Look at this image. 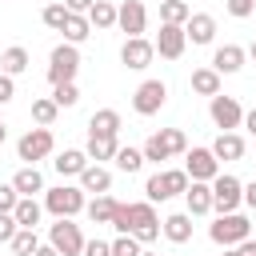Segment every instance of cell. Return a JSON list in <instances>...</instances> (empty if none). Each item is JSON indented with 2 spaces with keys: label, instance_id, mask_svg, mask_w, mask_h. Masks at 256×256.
I'll return each instance as SVG.
<instances>
[{
  "label": "cell",
  "instance_id": "obj_51",
  "mask_svg": "<svg viewBox=\"0 0 256 256\" xmlns=\"http://www.w3.org/2000/svg\"><path fill=\"white\" fill-rule=\"evenodd\" d=\"M248 56H252V60H256V40H252V44H248Z\"/></svg>",
  "mask_w": 256,
  "mask_h": 256
},
{
  "label": "cell",
  "instance_id": "obj_18",
  "mask_svg": "<svg viewBox=\"0 0 256 256\" xmlns=\"http://www.w3.org/2000/svg\"><path fill=\"white\" fill-rule=\"evenodd\" d=\"M212 156L216 160H244V136L240 132H220L212 140Z\"/></svg>",
  "mask_w": 256,
  "mask_h": 256
},
{
  "label": "cell",
  "instance_id": "obj_14",
  "mask_svg": "<svg viewBox=\"0 0 256 256\" xmlns=\"http://www.w3.org/2000/svg\"><path fill=\"white\" fill-rule=\"evenodd\" d=\"M152 56H156V48H152V40H148V36H128V40H124V48H120L124 68H148V64H152Z\"/></svg>",
  "mask_w": 256,
  "mask_h": 256
},
{
  "label": "cell",
  "instance_id": "obj_44",
  "mask_svg": "<svg viewBox=\"0 0 256 256\" xmlns=\"http://www.w3.org/2000/svg\"><path fill=\"white\" fill-rule=\"evenodd\" d=\"M12 96H16V80H12L8 72H0V104H8Z\"/></svg>",
  "mask_w": 256,
  "mask_h": 256
},
{
  "label": "cell",
  "instance_id": "obj_45",
  "mask_svg": "<svg viewBox=\"0 0 256 256\" xmlns=\"http://www.w3.org/2000/svg\"><path fill=\"white\" fill-rule=\"evenodd\" d=\"M112 228H116V232H128V204H116V212H112Z\"/></svg>",
  "mask_w": 256,
  "mask_h": 256
},
{
  "label": "cell",
  "instance_id": "obj_15",
  "mask_svg": "<svg viewBox=\"0 0 256 256\" xmlns=\"http://www.w3.org/2000/svg\"><path fill=\"white\" fill-rule=\"evenodd\" d=\"M184 204H188V216H204V212H212V184H208V180H188V188H184Z\"/></svg>",
  "mask_w": 256,
  "mask_h": 256
},
{
  "label": "cell",
  "instance_id": "obj_29",
  "mask_svg": "<svg viewBox=\"0 0 256 256\" xmlns=\"http://www.w3.org/2000/svg\"><path fill=\"white\" fill-rule=\"evenodd\" d=\"M192 92H200V96H216L220 92V72L208 64V68H196L192 72Z\"/></svg>",
  "mask_w": 256,
  "mask_h": 256
},
{
  "label": "cell",
  "instance_id": "obj_32",
  "mask_svg": "<svg viewBox=\"0 0 256 256\" xmlns=\"http://www.w3.org/2000/svg\"><path fill=\"white\" fill-rule=\"evenodd\" d=\"M192 16V8L184 0H160V24H184Z\"/></svg>",
  "mask_w": 256,
  "mask_h": 256
},
{
  "label": "cell",
  "instance_id": "obj_36",
  "mask_svg": "<svg viewBox=\"0 0 256 256\" xmlns=\"http://www.w3.org/2000/svg\"><path fill=\"white\" fill-rule=\"evenodd\" d=\"M140 152H144V160H152V164H160V160H172V152L164 148V140H160V132H152V136L144 140V148H140Z\"/></svg>",
  "mask_w": 256,
  "mask_h": 256
},
{
  "label": "cell",
  "instance_id": "obj_43",
  "mask_svg": "<svg viewBox=\"0 0 256 256\" xmlns=\"http://www.w3.org/2000/svg\"><path fill=\"white\" fill-rule=\"evenodd\" d=\"M16 200H20V192H16L12 184H0V212H12Z\"/></svg>",
  "mask_w": 256,
  "mask_h": 256
},
{
  "label": "cell",
  "instance_id": "obj_21",
  "mask_svg": "<svg viewBox=\"0 0 256 256\" xmlns=\"http://www.w3.org/2000/svg\"><path fill=\"white\" fill-rule=\"evenodd\" d=\"M12 188H16L20 196H36V192H44V176H40V168H36V164H24V168L12 176Z\"/></svg>",
  "mask_w": 256,
  "mask_h": 256
},
{
  "label": "cell",
  "instance_id": "obj_26",
  "mask_svg": "<svg viewBox=\"0 0 256 256\" xmlns=\"http://www.w3.org/2000/svg\"><path fill=\"white\" fill-rule=\"evenodd\" d=\"M116 196H108V192H100L92 204H84V212H88V220L92 224H112V212H116Z\"/></svg>",
  "mask_w": 256,
  "mask_h": 256
},
{
  "label": "cell",
  "instance_id": "obj_17",
  "mask_svg": "<svg viewBox=\"0 0 256 256\" xmlns=\"http://www.w3.org/2000/svg\"><path fill=\"white\" fill-rule=\"evenodd\" d=\"M184 36H188L192 44H212V36H216V20H212L208 12H192V16L184 20Z\"/></svg>",
  "mask_w": 256,
  "mask_h": 256
},
{
  "label": "cell",
  "instance_id": "obj_2",
  "mask_svg": "<svg viewBox=\"0 0 256 256\" xmlns=\"http://www.w3.org/2000/svg\"><path fill=\"white\" fill-rule=\"evenodd\" d=\"M208 236H212V244L232 248V244H240V240L252 236V224H248V216H240V212H220L216 224L208 228Z\"/></svg>",
  "mask_w": 256,
  "mask_h": 256
},
{
  "label": "cell",
  "instance_id": "obj_34",
  "mask_svg": "<svg viewBox=\"0 0 256 256\" xmlns=\"http://www.w3.org/2000/svg\"><path fill=\"white\" fill-rule=\"evenodd\" d=\"M8 244H12V252H16V256H32V252L40 248V240H36V228H16V236H12Z\"/></svg>",
  "mask_w": 256,
  "mask_h": 256
},
{
  "label": "cell",
  "instance_id": "obj_38",
  "mask_svg": "<svg viewBox=\"0 0 256 256\" xmlns=\"http://www.w3.org/2000/svg\"><path fill=\"white\" fill-rule=\"evenodd\" d=\"M112 256H140V240H136L132 232H120V236L112 240Z\"/></svg>",
  "mask_w": 256,
  "mask_h": 256
},
{
  "label": "cell",
  "instance_id": "obj_11",
  "mask_svg": "<svg viewBox=\"0 0 256 256\" xmlns=\"http://www.w3.org/2000/svg\"><path fill=\"white\" fill-rule=\"evenodd\" d=\"M152 48H156V52H160L164 60H180V56H184V48H188L184 24H160V32H156Z\"/></svg>",
  "mask_w": 256,
  "mask_h": 256
},
{
  "label": "cell",
  "instance_id": "obj_39",
  "mask_svg": "<svg viewBox=\"0 0 256 256\" xmlns=\"http://www.w3.org/2000/svg\"><path fill=\"white\" fill-rule=\"evenodd\" d=\"M52 100H56L60 108H72V104L80 100V88H76V80H68V84H56V92H52Z\"/></svg>",
  "mask_w": 256,
  "mask_h": 256
},
{
  "label": "cell",
  "instance_id": "obj_25",
  "mask_svg": "<svg viewBox=\"0 0 256 256\" xmlns=\"http://www.w3.org/2000/svg\"><path fill=\"white\" fill-rule=\"evenodd\" d=\"M28 64H32V56H28V48H20V44H12V48L0 52V72H8V76H20Z\"/></svg>",
  "mask_w": 256,
  "mask_h": 256
},
{
  "label": "cell",
  "instance_id": "obj_30",
  "mask_svg": "<svg viewBox=\"0 0 256 256\" xmlns=\"http://www.w3.org/2000/svg\"><path fill=\"white\" fill-rule=\"evenodd\" d=\"M88 132L116 136V132H120V112H116V108H100V112H92V120H88Z\"/></svg>",
  "mask_w": 256,
  "mask_h": 256
},
{
  "label": "cell",
  "instance_id": "obj_40",
  "mask_svg": "<svg viewBox=\"0 0 256 256\" xmlns=\"http://www.w3.org/2000/svg\"><path fill=\"white\" fill-rule=\"evenodd\" d=\"M224 8H228V16L244 20V16H252V12H256V0H224Z\"/></svg>",
  "mask_w": 256,
  "mask_h": 256
},
{
  "label": "cell",
  "instance_id": "obj_23",
  "mask_svg": "<svg viewBox=\"0 0 256 256\" xmlns=\"http://www.w3.org/2000/svg\"><path fill=\"white\" fill-rule=\"evenodd\" d=\"M12 216H16V224H20V228H36V224H40V216H44V204H36V196H20V200H16V208H12Z\"/></svg>",
  "mask_w": 256,
  "mask_h": 256
},
{
  "label": "cell",
  "instance_id": "obj_50",
  "mask_svg": "<svg viewBox=\"0 0 256 256\" xmlns=\"http://www.w3.org/2000/svg\"><path fill=\"white\" fill-rule=\"evenodd\" d=\"M32 256H60V252H56V248H52V244H40V248H36V252H32Z\"/></svg>",
  "mask_w": 256,
  "mask_h": 256
},
{
  "label": "cell",
  "instance_id": "obj_33",
  "mask_svg": "<svg viewBox=\"0 0 256 256\" xmlns=\"http://www.w3.org/2000/svg\"><path fill=\"white\" fill-rule=\"evenodd\" d=\"M112 160H116V168H120V172H128V176L144 168V152H140V148H116V156H112Z\"/></svg>",
  "mask_w": 256,
  "mask_h": 256
},
{
  "label": "cell",
  "instance_id": "obj_41",
  "mask_svg": "<svg viewBox=\"0 0 256 256\" xmlns=\"http://www.w3.org/2000/svg\"><path fill=\"white\" fill-rule=\"evenodd\" d=\"M16 228H20L16 216H12V212H0V244H8V240L16 236Z\"/></svg>",
  "mask_w": 256,
  "mask_h": 256
},
{
  "label": "cell",
  "instance_id": "obj_16",
  "mask_svg": "<svg viewBox=\"0 0 256 256\" xmlns=\"http://www.w3.org/2000/svg\"><path fill=\"white\" fill-rule=\"evenodd\" d=\"M244 56H248V52H244L240 44H220V48L212 52V68H216L220 76H232V72L244 68Z\"/></svg>",
  "mask_w": 256,
  "mask_h": 256
},
{
  "label": "cell",
  "instance_id": "obj_46",
  "mask_svg": "<svg viewBox=\"0 0 256 256\" xmlns=\"http://www.w3.org/2000/svg\"><path fill=\"white\" fill-rule=\"evenodd\" d=\"M232 256H256V240L248 236V240H240V244H232Z\"/></svg>",
  "mask_w": 256,
  "mask_h": 256
},
{
  "label": "cell",
  "instance_id": "obj_31",
  "mask_svg": "<svg viewBox=\"0 0 256 256\" xmlns=\"http://www.w3.org/2000/svg\"><path fill=\"white\" fill-rule=\"evenodd\" d=\"M56 112H60V104H56L52 96H40V100H32V120H36L40 128H52Z\"/></svg>",
  "mask_w": 256,
  "mask_h": 256
},
{
  "label": "cell",
  "instance_id": "obj_48",
  "mask_svg": "<svg viewBox=\"0 0 256 256\" xmlns=\"http://www.w3.org/2000/svg\"><path fill=\"white\" fill-rule=\"evenodd\" d=\"M244 204L256 212V180H252V184H244Z\"/></svg>",
  "mask_w": 256,
  "mask_h": 256
},
{
  "label": "cell",
  "instance_id": "obj_28",
  "mask_svg": "<svg viewBox=\"0 0 256 256\" xmlns=\"http://www.w3.org/2000/svg\"><path fill=\"white\" fill-rule=\"evenodd\" d=\"M84 16H88L92 28H112V24H116V4H112V0H92V8H88Z\"/></svg>",
  "mask_w": 256,
  "mask_h": 256
},
{
  "label": "cell",
  "instance_id": "obj_10",
  "mask_svg": "<svg viewBox=\"0 0 256 256\" xmlns=\"http://www.w3.org/2000/svg\"><path fill=\"white\" fill-rule=\"evenodd\" d=\"M208 112H212V124L220 128V132H236L240 124H244V108L236 104V96H212V104H208Z\"/></svg>",
  "mask_w": 256,
  "mask_h": 256
},
{
  "label": "cell",
  "instance_id": "obj_9",
  "mask_svg": "<svg viewBox=\"0 0 256 256\" xmlns=\"http://www.w3.org/2000/svg\"><path fill=\"white\" fill-rule=\"evenodd\" d=\"M168 100V84L164 80H144L136 92H132V112L136 116H156Z\"/></svg>",
  "mask_w": 256,
  "mask_h": 256
},
{
  "label": "cell",
  "instance_id": "obj_5",
  "mask_svg": "<svg viewBox=\"0 0 256 256\" xmlns=\"http://www.w3.org/2000/svg\"><path fill=\"white\" fill-rule=\"evenodd\" d=\"M48 244L60 256H80L84 252V232H80V224H72V216H56V224L48 228Z\"/></svg>",
  "mask_w": 256,
  "mask_h": 256
},
{
  "label": "cell",
  "instance_id": "obj_42",
  "mask_svg": "<svg viewBox=\"0 0 256 256\" xmlns=\"http://www.w3.org/2000/svg\"><path fill=\"white\" fill-rule=\"evenodd\" d=\"M80 256H112V244L108 240H84V252Z\"/></svg>",
  "mask_w": 256,
  "mask_h": 256
},
{
  "label": "cell",
  "instance_id": "obj_24",
  "mask_svg": "<svg viewBox=\"0 0 256 256\" xmlns=\"http://www.w3.org/2000/svg\"><path fill=\"white\" fill-rule=\"evenodd\" d=\"M164 236H168L172 244H188V240H192V216H188V212H172V216L164 220Z\"/></svg>",
  "mask_w": 256,
  "mask_h": 256
},
{
  "label": "cell",
  "instance_id": "obj_4",
  "mask_svg": "<svg viewBox=\"0 0 256 256\" xmlns=\"http://www.w3.org/2000/svg\"><path fill=\"white\" fill-rule=\"evenodd\" d=\"M208 184H212V208L216 212H236L244 204V184L232 172H216Z\"/></svg>",
  "mask_w": 256,
  "mask_h": 256
},
{
  "label": "cell",
  "instance_id": "obj_35",
  "mask_svg": "<svg viewBox=\"0 0 256 256\" xmlns=\"http://www.w3.org/2000/svg\"><path fill=\"white\" fill-rule=\"evenodd\" d=\"M160 140H164V148H168L172 156L188 152V136H184V128H160Z\"/></svg>",
  "mask_w": 256,
  "mask_h": 256
},
{
  "label": "cell",
  "instance_id": "obj_27",
  "mask_svg": "<svg viewBox=\"0 0 256 256\" xmlns=\"http://www.w3.org/2000/svg\"><path fill=\"white\" fill-rule=\"evenodd\" d=\"M60 32H64V40H68V44H80V40H88V36H92V24H88V16H84V12H68V20H64V28H60Z\"/></svg>",
  "mask_w": 256,
  "mask_h": 256
},
{
  "label": "cell",
  "instance_id": "obj_1",
  "mask_svg": "<svg viewBox=\"0 0 256 256\" xmlns=\"http://www.w3.org/2000/svg\"><path fill=\"white\" fill-rule=\"evenodd\" d=\"M188 188V172L184 168H168V172H152L148 184H144V200L148 204H164L172 196H184Z\"/></svg>",
  "mask_w": 256,
  "mask_h": 256
},
{
  "label": "cell",
  "instance_id": "obj_47",
  "mask_svg": "<svg viewBox=\"0 0 256 256\" xmlns=\"http://www.w3.org/2000/svg\"><path fill=\"white\" fill-rule=\"evenodd\" d=\"M64 8H68V12H88L92 0H64Z\"/></svg>",
  "mask_w": 256,
  "mask_h": 256
},
{
  "label": "cell",
  "instance_id": "obj_20",
  "mask_svg": "<svg viewBox=\"0 0 256 256\" xmlns=\"http://www.w3.org/2000/svg\"><path fill=\"white\" fill-rule=\"evenodd\" d=\"M116 148H120V140L116 136H104V132H88V144H84V152H88V160H112L116 156Z\"/></svg>",
  "mask_w": 256,
  "mask_h": 256
},
{
  "label": "cell",
  "instance_id": "obj_53",
  "mask_svg": "<svg viewBox=\"0 0 256 256\" xmlns=\"http://www.w3.org/2000/svg\"><path fill=\"white\" fill-rule=\"evenodd\" d=\"M224 256H232V252H224Z\"/></svg>",
  "mask_w": 256,
  "mask_h": 256
},
{
  "label": "cell",
  "instance_id": "obj_22",
  "mask_svg": "<svg viewBox=\"0 0 256 256\" xmlns=\"http://www.w3.org/2000/svg\"><path fill=\"white\" fill-rule=\"evenodd\" d=\"M84 164H88V152H80V148H64V152L52 160V168H56L60 176H80Z\"/></svg>",
  "mask_w": 256,
  "mask_h": 256
},
{
  "label": "cell",
  "instance_id": "obj_3",
  "mask_svg": "<svg viewBox=\"0 0 256 256\" xmlns=\"http://www.w3.org/2000/svg\"><path fill=\"white\" fill-rule=\"evenodd\" d=\"M76 72H80V52H76V44H68V40L56 44L52 56H48V80H52V88L76 80Z\"/></svg>",
  "mask_w": 256,
  "mask_h": 256
},
{
  "label": "cell",
  "instance_id": "obj_7",
  "mask_svg": "<svg viewBox=\"0 0 256 256\" xmlns=\"http://www.w3.org/2000/svg\"><path fill=\"white\" fill-rule=\"evenodd\" d=\"M128 232H132L140 244H152V240L160 236V216H156V208H152L148 200L128 204Z\"/></svg>",
  "mask_w": 256,
  "mask_h": 256
},
{
  "label": "cell",
  "instance_id": "obj_6",
  "mask_svg": "<svg viewBox=\"0 0 256 256\" xmlns=\"http://www.w3.org/2000/svg\"><path fill=\"white\" fill-rule=\"evenodd\" d=\"M52 148H56V136H52V128H28V132L16 140V156H20L24 164H36V160L52 156Z\"/></svg>",
  "mask_w": 256,
  "mask_h": 256
},
{
  "label": "cell",
  "instance_id": "obj_37",
  "mask_svg": "<svg viewBox=\"0 0 256 256\" xmlns=\"http://www.w3.org/2000/svg\"><path fill=\"white\" fill-rule=\"evenodd\" d=\"M40 20L52 28V32H60L64 28V20H68V8H64V0H56V4H48L44 12H40Z\"/></svg>",
  "mask_w": 256,
  "mask_h": 256
},
{
  "label": "cell",
  "instance_id": "obj_54",
  "mask_svg": "<svg viewBox=\"0 0 256 256\" xmlns=\"http://www.w3.org/2000/svg\"><path fill=\"white\" fill-rule=\"evenodd\" d=\"M0 124H4V120H0Z\"/></svg>",
  "mask_w": 256,
  "mask_h": 256
},
{
  "label": "cell",
  "instance_id": "obj_49",
  "mask_svg": "<svg viewBox=\"0 0 256 256\" xmlns=\"http://www.w3.org/2000/svg\"><path fill=\"white\" fill-rule=\"evenodd\" d=\"M244 128L256 136V108H252V112H244Z\"/></svg>",
  "mask_w": 256,
  "mask_h": 256
},
{
  "label": "cell",
  "instance_id": "obj_8",
  "mask_svg": "<svg viewBox=\"0 0 256 256\" xmlns=\"http://www.w3.org/2000/svg\"><path fill=\"white\" fill-rule=\"evenodd\" d=\"M44 208L52 216H76V212H84V188H72V184L44 188Z\"/></svg>",
  "mask_w": 256,
  "mask_h": 256
},
{
  "label": "cell",
  "instance_id": "obj_52",
  "mask_svg": "<svg viewBox=\"0 0 256 256\" xmlns=\"http://www.w3.org/2000/svg\"><path fill=\"white\" fill-rule=\"evenodd\" d=\"M140 256H160V252H144V248H140Z\"/></svg>",
  "mask_w": 256,
  "mask_h": 256
},
{
  "label": "cell",
  "instance_id": "obj_12",
  "mask_svg": "<svg viewBox=\"0 0 256 256\" xmlns=\"http://www.w3.org/2000/svg\"><path fill=\"white\" fill-rule=\"evenodd\" d=\"M116 24H120V32H128V36H144V28H148V8H144L140 0H124V4L116 8Z\"/></svg>",
  "mask_w": 256,
  "mask_h": 256
},
{
  "label": "cell",
  "instance_id": "obj_19",
  "mask_svg": "<svg viewBox=\"0 0 256 256\" xmlns=\"http://www.w3.org/2000/svg\"><path fill=\"white\" fill-rule=\"evenodd\" d=\"M80 188L100 196V192H108V188H112V172H108L104 164H92V160H88V164H84V172H80Z\"/></svg>",
  "mask_w": 256,
  "mask_h": 256
},
{
  "label": "cell",
  "instance_id": "obj_13",
  "mask_svg": "<svg viewBox=\"0 0 256 256\" xmlns=\"http://www.w3.org/2000/svg\"><path fill=\"white\" fill-rule=\"evenodd\" d=\"M184 172H188V180H212L220 172V160L212 156V148H192L184 156Z\"/></svg>",
  "mask_w": 256,
  "mask_h": 256
}]
</instances>
